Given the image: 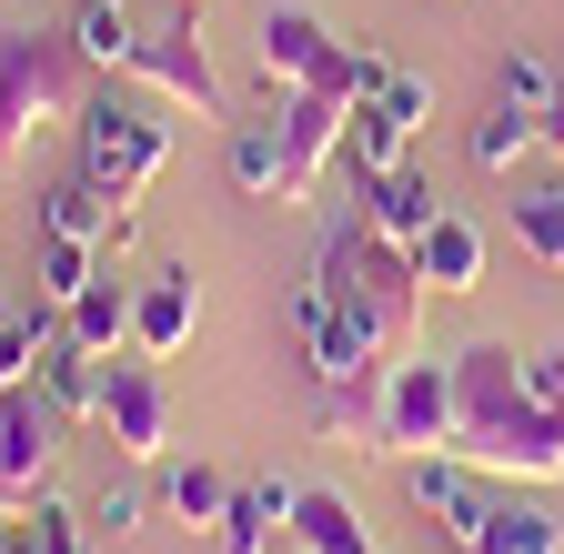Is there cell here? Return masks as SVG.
<instances>
[{
    "label": "cell",
    "mask_w": 564,
    "mask_h": 554,
    "mask_svg": "<svg viewBox=\"0 0 564 554\" xmlns=\"http://www.w3.org/2000/svg\"><path fill=\"white\" fill-rule=\"evenodd\" d=\"M454 454L484 484H524V495L564 484V413L534 403L514 343H464L454 354Z\"/></svg>",
    "instance_id": "obj_1"
},
{
    "label": "cell",
    "mask_w": 564,
    "mask_h": 554,
    "mask_svg": "<svg viewBox=\"0 0 564 554\" xmlns=\"http://www.w3.org/2000/svg\"><path fill=\"white\" fill-rule=\"evenodd\" d=\"M82 111V51L70 31H0V152H31L51 121Z\"/></svg>",
    "instance_id": "obj_2"
},
{
    "label": "cell",
    "mask_w": 564,
    "mask_h": 554,
    "mask_svg": "<svg viewBox=\"0 0 564 554\" xmlns=\"http://www.w3.org/2000/svg\"><path fill=\"white\" fill-rule=\"evenodd\" d=\"M373 454H454V354H393L373 383Z\"/></svg>",
    "instance_id": "obj_3"
},
{
    "label": "cell",
    "mask_w": 564,
    "mask_h": 554,
    "mask_svg": "<svg viewBox=\"0 0 564 554\" xmlns=\"http://www.w3.org/2000/svg\"><path fill=\"white\" fill-rule=\"evenodd\" d=\"M82 172L111 192V202H141L162 172H172V121L152 111V101H91L82 111Z\"/></svg>",
    "instance_id": "obj_4"
},
{
    "label": "cell",
    "mask_w": 564,
    "mask_h": 554,
    "mask_svg": "<svg viewBox=\"0 0 564 554\" xmlns=\"http://www.w3.org/2000/svg\"><path fill=\"white\" fill-rule=\"evenodd\" d=\"M131 82L152 91V101H172V111H192V121H232V91H223V61H212V41H202V11H172L162 31H141Z\"/></svg>",
    "instance_id": "obj_5"
},
{
    "label": "cell",
    "mask_w": 564,
    "mask_h": 554,
    "mask_svg": "<svg viewBox=\"0 0 564 554\" xmlns=\"http://www.w3.org/2000/svg\"><path fill=\"white\" fill-rule=\"evenodd\" d=\"M101 434H111L121 464H172V383H162V363H141V354L101 363Z\"/></svg>",
    "instance_id": "obj_6"
},
{
    "label": "cell",
    "mask_w": 564,
    "mask_h": 554,
    "mask_svg": "<svg viewBox=\"0 0 564 554\" xmlns=\"http://www.w3.org/2000/svg\"><path fill=\"white\" fill-rule=\"evenodd\" d=\"M252 51H262V111H282L293 91H313L323 72H333V21L313 11V0H272L262 11V31H252Z\"/></svg>",
    "instance_id": "obj_7"
},
{
    "label": "cell",
    "mask_w": 564,
    "mask_h": 554,
    "mask_svg": "<svg viewBox=\"0 0 564 554\" xmlns=\"http://www.w3.org/2000/svg\"><path fill=\"white\" fill-rule=\"evenodd\" d=\"M343 101L333 91H293L272 111V131H282V213H303V202L323 192V172H343Z\"/></svg>",
    "instance_id": "obj_8"
},
{
    "label": "cell",
    "mask_w": 564,
    "mask_h": 554,
    "mask_svg": "<svg viewBox=\"0 0 564 554\" xmlns=\"http://www.w3.org/2000/svg\"><path fill=\"white\" fill-rule=\"evenodd\" d=\"M51 454H61V413L41 403V383L0 393V514L51 495Z\"/></svg>",
    "instance_id": "obj_9"
},
{
    "label": "cell",
    "mask_w": 564,
    "mask_h": 554,
    "mask_svg": "<svg viewBox=\"0 0 564 554\" xmlns=\"http://www.w3.org/2000/svg\"><path fill=\"white\" fill-rule=\"evenodd\" d=\"M192 333H202V283H192V262H152L131 283V354L141 363H172L192 354Z\"/></svg>",
    "instance_id": "obj_10"
},
{
    "label": "cell",
    "mask_w": 564,
    "mask_h": 554,
    "mask_svg": "<svg viewBox=\"0 0 564 554\" xmlns=\"http://www.w3.org/2000/svg\"><path fill=\"white\" fill-rule=\"evenodd\" d=\"M454 554H564V524L524 484H484V504L454 524Z\"/></svg>",
    "instance_id": "obj_11"
},
{
    "label": "cell",
    "mask_w": 564,
    "mask_h": 554,
    "mask_svg": "<svg viewBox=\"0 0 564 554\" xmlns=\"http://www.w3.org/2000/svg\"><path fill=\"white\" fill-rule=\"evenodd\" d=\"M352 202H364V222L383 232V242H423V232H434L444 222V192H434V172H423V162H403V172H383V182H364V192H352Z\"/></svg>",
    "instance_id": "obj_12"
},
{
    "label": "cell",
    "mask_w": 564,
    "mask_h": 554,
    "mask_svg": "<svg viewBox=\"0 0 564 554\" xmlns=\"http://www.w3.org/2000/svg\"><path fill=\"white\" fill-rule=\"evenodd\" d=\"M293 504H303V484H293V474L242 484V495H232V514L212 524V554H272V534L293 524Z\"/></svg>",
    "instance_id": "obj_13"
},
{
    "label": "cell",
    "mask_w": 564,
    "mask_h": 554,
    "mask_svg": "<svg viewBox=\"0 0 564 554\" xmlns=\"http://www.w3.org/2000/svg\"><path fill=\"white\" fill-rule=\"evenodd\" d=\"M413 272H423V293H434V303H464V293H484V232H474L464 213H444L434 232L413 242Z\"/></svg>",
    "instance_id": "obj_14"
},
{
    "label": "cell",
    "mask_w": 564,
    "mask_h": 554,
    "mask_svg": "<svg viewBox=\"0 0 564 554\" xmlns=\"http://www.w3.org/2000/svg\"><path fill=\"white\" fill-rule=\"evenodd\" d=\"M413 142H423V131H413L393 101H364V111L343 121V172H352V192L383 182V172H403V162H413Z\"/></svg>",
    "instance_id": "obj_15"
},
{
    "label": "cell",
    "mask_w": 564,
    "mask_h": 554,
    "mask_svg": "<svg viewBox=\"0 0 564 554\" xmlns=\"http://www.w3.org/2000/svg\"><path fill=\"white\" fill-rule=\"evenodd\" d=\"M282 544H293V554H383L373 524L352 514V495H323V484H303V504H293V524H282Z\"/></svg>",
    "instance_id": "obj_16"
},
{
    "label": "cell",
    "mask_w": 564,
    "mask_h": 554,
    "mask_svg": "<svg viewBox=\"0 0 564 554\" xmlns=\"http://www.w3.org/2000/svg\"><path fill=\"white\" fill-rule=\"evenodd\" d=\"M61 333L70 343H82V354H131V283H111V272H101V283H82V293H70L61 303Z\"/></svg>",
    "instance_id": "obj_17"
},
{
    "label": "cell",
    "mask_w": 564,
    "mask_h": 554,
    "mask_svg": "<svg viewBox=\"0 0 564 554\" xmlns=\"http://www.w3.org/2000/svg\"><path fill=\"white\" fill-rule=\"evenodd\" d=\"M534 152H544V121H534V111H514V101H494V111H484V121L464 131V162H474L484 182H505V172H524Z\"/></svg>",
    "instance_id": "obj_18"
},
{
    "label": "cell",
    "mask_w": 564,
    "mask_h": 554,
    "mask_svg": "<svg viewBox=\"0 0 564 554\" xmlns=\"http://www.w3.org/2000/svg\"><path fill=\"white\" fill-rule=\"evenodd\" d=\"M31 383H41V403L61 413V424H101V354H82L70 333L41 354V373H31Z\"/></svg>",
    "instance_id": "obj_19"
},
{
    "label": "cell",
    "mask_w": 564,
    "mask_h": 554,
    "mask_svg": "<svg viewBox=\"0 0 564 554\" xmlns=\"http://www.w3.org/2000/svg\"><path fill=\"white\" fill-rule=\"evenodd\" d=\"M403 495H413L423 514H434V524L454 534V524L484 504V474H474L464 454H413V464H403Z\"/></svg>",
    "instance_id": "obj_20"
},
{
    "label": "cell",
    "mask_w": 564,
    "mask_h": 554,
    "mask_svg": "<svg viewBox=\"0 0 564 554\" xmlns=\"http://www.w3.org/2000/svg\"><path fill=\"white\" fill-rule=\"evenodd\" d=\"M111 222H121V202H111L91 172H70V182H51V192H41V232H61V242H91V252H101V242H111Z\"/></svg>",
    "instance_id": "obj_21"
},
{
    "label": "cell",
    "mask_w": 564,
    "mask_h": 554,
    "mask_svg": "<svg viewBox=\"0 0 564 554\" xmlns=\"http://www.w3.org/2000/svg\"><path fill=\"white\" fill-rule=\"evenodd\" d=\"M232 495H242V484H232L223 464H162V514H172L182 534H212V524L232 514Z\"/></svg>",
    "instance_id": "obj_22"
},
{
    "label": "cell",
    "mask_w": 564,
    "mask_h": 554,
    "mask_svg": "<svg viewBox=\"0 0 564 554\" xmlns=\"http://www.w3.org/2000/svg\"><path fill=\"white\" fill-rule=\"evenodd\" d=\"M223 172H232L242 202H282V131H272V111H262V121H232Z\"/></svg>",
    "instance_id": "obj_23"
},
{
    "label": "cell",
    "mask_w": 564,
    "mask_h": 554,
    "mask_svg": "<svg viewBox=\"0 0 564 554\" xmlns=\"http://www.w3.org/2000/svg\"><path fill=\"white\" fill-rule=\"evenodd\" d=\"M11 524V554H91L101 534H91V514H70L61 495H41V504H21V514H0Z\"/></svg>",
    "instance_id": "obj_24"
},
{
    "label": "cell",
    "mask_w": 564,
    "mask_h": 554,
    "mask_svg": "<svg viewBox=\"0 0 564 554\" xmlns=\"http://www.w3.org/2000/svg\"><path fill=\"white\" fill-rule=\"evenodd\" d=\"M70 51H82L91 72H131V61H141V31L111 11V0H82V11H70Z\"/></svg>",
    "instance_id": "obj_25"
},
{
    "label": "cell",
    "mask_w": 564,
    "mask_h": 554,
    "mask_svg": "<svg viewBox=\"0 0 564 554\" xmlns=\"http://www.w3.org/2000/svg\"><path fill=\"white\" fill-rule=\"evenodd\" d=\"M514 242L564 283V182H554V192H514Z\"/></svg>",
    "instance_id": "obj_26"
},
{
    "label": "cell",
    "mask_w": 564,
    "mask_h": 554,
    "mask_svg": "<svg viewBox=\"0 0 564 554\" xmlns=\"http://www.w3.org/2000/svg\"><path fill=\"white\" fill-rule=\"evenodd\" d=\"M554 91H564V61H544V51H514L505 72H494V101H514V111H534V121H544Z\"/></svg>",
    "instance_id": "obj_27"
},
{
    "label": "cell",
    "mask_w": 564,
    "mask_h": 554,
    "mask_svg": "<svg viewBox=\"0 0 564 554\" xmlns=\"http://www.w3.org/2000/svg\"><path fill=\"white\" fill-rule=\"evenodd\" d=\"M82 283H101V252H91V242H61V232H41V303H70Z\"/></svg>",
    "instance_id": "obj_28"
},
{
    "label": "cell",
    "mask_w": 564,
    "mask_h": 554,
    "mask_svg": "<svg viewBox=\"0 0 564 554\" xmlns=\"http://www.w3.org/2000/svg\"><path fill=\"white\" fill-rule=\"evenodd\" d=\"M82 514H91V534H101V544H121V534H141V514H152V495H141V484H101V495H91Z\"/></svg>",
    "instance_id": "obj_29"
},
{
    "label": "cell",
    "mask_w": 564,
    "mask_h": 554,
    "mask_svg": "<svg viewBox=\"0 0 564 554\" xmlns=\"http://www.w3.org/2000/svg\"><path fill=\"white\" fill-rule=\"evenodd\" d=\"M383 101H393L413 131H434V82H423V72H393V82H383Z\"/></svg>",
    "instance_id": "obj_30"
},
{
    "label": "cell",
    "mask_w": 564,
    "mask_h": 554,
    "mask_svg": "<svg viewBox=\"0 0 564 554\" xmlns=\"http://www.w3.org/2000/svg\"><path fill=\"white\" fill-rule=\"evenodd\" d=\"M524 383H534V403H544V413H564V343L524 354Z\"/></svg>",
    "instance_id": "obj_31"
},
{
    "label": "cell",
    "mask_w": 564,
    "mask_h": 554,
    "mask_svg": "<svg viewBox=\"0 0 564 554\" xmlns=\"http://www.w3.org/2000/svg\"><path fill=\"white\" fill-rule=\"evenodd\" d=\"M544 152H554V162H564V91H554V101H544Z\"/></svg>",
    "instance_id": "obj_32"
},
{
    "label": "cell",
    "mask_w": 564,
    "mask_h": 554,
    "mask_svg": "<svg viewBox=\"0 0 564 554\" xmlns=\"http://www.w3.org/2000/svg\"><path fill=\"white\" fill-rule=\"evenodd\" d=\"M11 323H21V303H11V293H0V333H11Z\"/></svg>",
    "instance_id": "obj_33"
},
{
    "label": "cell",
    "mask_w": 564,
    "mask_h": 554,
    "mask_svg": "<svg viewBox=\"0 0 564 554\" xmlns=\"http://www.w3.org/2000/svg\"><path fill=\"white\" fill-rule=\"evenodd\" d=\"M172 11H202V0H172Z\"/></svg>",
    "instance_id": "obj_34"
},
{
    "label": "cell",
    "mask_w": 564,
    "mask_h": 554,
    "mask_svg": "<svg viewBox=\"0 0 564 554\" xmlns=\"http://www.w3.org/2000/svg\"><path fill=\"white\" fill-rule=\"evenodd\" d=\"M0 554H11V524H0Z\"/></svg>",
    "instance_id": "obj_35"
},
{
    "label": "cell",
    "mask_w": 564,
    "mask_h": 554,
    "mask_svg": "<svg viewBox=\"0 0 564 554\" xmlns=\"http://www.w3.org/2000/svg\"><path fill=\"white\" fill-rule=\"evenodd\" d=\"M111 11H121V0H111Z\"/></svg>",
    "instance_id": "obj_36"
}]
</instances>
